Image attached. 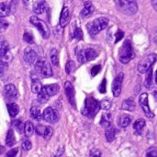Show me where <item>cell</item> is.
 Masks as SVG:
<instances>
[{"mask_svg": "<svg viewBox=\"0 0 157 157\" xmlns=\"http://www.w3.org/2000/svg\"><path fill=\"white\" fill-rule=\"evenodd\" d=\"M100 109L99 102L93 97H88L85 100V105L82 109V114L87 118L93 119Z\"/></svg>", "mask_w": 157, "mask_h": 157, "instance_id": "6da1fadb", "label": "cell"}, {"mask_svg": "<svg viewBox=\"0 0 157 157\" xmlns=\"http://www.w3.org/2000/svg\"><path fill=\"white\" fill-rule=\"evenodd\" d=\"M108 24H109V18L105 17H101L96 18L92 22H89L86 25V28H87V30L90 33V35L95 36L98 33H99L101 30L105 29L107 28Z\"/></svg>", "mask_w": 157, "mask_h": 157, "instance_id": "7a4b0ae2", "label": "cell"}, {"mask_svg": "<svg viewBox=\"0 0 157 157\" xmlns=\"http://www.w3.org/2000/svg\"><path fill=\"white\" fill-rule=\"evenodd\" d=\"M116 5L119 10L126 15H134L138 11L136 0H116Z\"/></svg>", "mask_w": 157, "mask_h": 157, "instance_id": "3957f363", "label": "cell"}, {"mask_svg": "<svg viewBox=\"0 0 157 157\" xmlns=\"http://www.w3.org/2000/svg\"><path fill=\"white\" fill-rule=\"evenodd\" d=\"M35 70L41 77L44 78H48L52 75V67L45 58H39L35 62Z\"/></svg>", "mask_w": 157, "mask_h": 157, "instance_id": "277c9868", "label": "cell"}, {"mask_svg": "<svg viewBox=\"0 0 157 157\" xmlns=\"http://www.w3.org/2000/svg\"><path fill=\"white\" fill-rule=\"evenodd\" d=\"M134 57V52L132 50V43L129 40H126L120 51V61L121 63L126 64Z\"/></svg>", "mask_w": 157, "mask_h": 157, "instance_id": "5b68a950", "label": "cell"}, {"mask_svg": "<svg viewBox=\"0 0 157 157\" xmlns=\"http://www.w3.org/2000/svg\"><path fill=\"white\" fill-rule=\"evenodd\" d=\"M29 21L33 26L36 27V29L39 30V32L40 33V35L42 36L43 39H48L50 37V29H49L48 25L43 20H41L40 18H39L35 16H32V17H30Z\"/></svg>", "mask_w": 157, "mask_h": 157, "instance_id": "8992f818", "label": "cell"}, {"mask_svg": "<svg viewBox=\"0 0 157 157\" xmlns=\"http://www.w3.org/2000/svg\"><path fill=\"white\" fill-rule=\"evenodd\" d=\"M157 55L155 53L147 55L145 58H144L138 64V71L141 74H145L149 71L150 68H152L153 64L156 62Z\"/></svg>", "mask_w": 157, "mask_h": 157, "instance_id": "52a82bcc", "label": "cell"}, {"mask_svg": "<svg viewBox=\"0 0 157 157\" xmlns=\"http://www.w3.org/2000/svg\"><path fill=\"white\" fill-rule=\"evenodd\" d=\"M76 57L80 63H84L88 61H92V60L96 59L98 57V52L93 48H87L85 50H81L77 53Z\"/></svg>", "mask_w": 157, "mask_h": 157, "instance_id": "ba28073f", "label": "cell"}, {"mask_svg": "<svg viewBox=\"0 0 157 157\" xmlns=\"http://www.w3.org/2000/svg\"><path fill=\"white\" fill-rule=\"evenodd\" d=\"M139 104L141 106V108L143 109L144 114L146 115L147 118L149 119H153L155 117L153 111L151 110L150 107H149V104H148V95L146 93H143L140 98H139Z\"/></svg>", "mask_w": 157, "mask_h": 157, "instance_id": "9c48e42d", "label": "cell"}, {"mask_svg": "<svg viewBox=\"0 0 157 157\" xmlns=\"http://www.w3.org/2000/svg\"><path fill=\"white\" fill-rule=\"evenodd\" d=\"M42 118L49 123H56L59 121V115L57 113V111L52 109V107H48L44 109L43 114H42Z\"/></svg>", "mask_w": 157, "mask_h": 157, "instance_id": "30bf717a", "label": "cell"}, {"mask_svg": "<svg viewBox=\"0 0 157 157\" xmlns=\"http://www.w3.org/2000/svg\"><path fill=\"white\" fill-rule=\"evenodd\" d=\"M123 73H120L113 80L112 83V93L115 98H118L121 93V86H122V81H123Z\"/></svg>", "mask_w": 157, "mask_h": 157, "instance_id": "8fae6325", "label": "cell"}, {"mask_svg": "<svg viewBox=\"0 0 157 157\" xmlns=\"http://www.w3.org/2000/svg\"><path fill=\"white\" fill-rule=\"evenodd\" d=\"M64 91H65V95L67 97V99L69 101V103L75 109V88L73 86V85L69 82L66 81L64 83Z\"/></svg>", "mask_w": 157, "mask_h": 157, "instance_id": "7c38bea8", "label": "cell"}, {"mask_svg": "<svg viewBox=\"0 0 157 157\" xmlns=\"http://www.w3.org/2000/svg\"><path fill=\"white\" fill-rule=\"evenodd\" d=\"M11 58L12 56L8 49V44L6 40H2L0 41V60L7 63L11 60Z\"/></svg>", "mask_w": 157, "mask_h": 157, "instance_id": "4fadbf2b", "label": "cell"}, {"mask_svg": "<svg viewBox=\"0 0 157 157\" xmlns=\"http://www.w3.org/2000/svg\"><path fill=\"white\" fill-rule=\"evenodd\" d=\"M36 132L43 137L45 140H50L51 137L52 136V133H53V130L52 127L50 126H43V125H38L36 127Z\"/></svg>", "mask_w": 157, "mask_h": 157, "instance_id": "5bb4252c", "label": "cell"}, {"mask_svg": "<svg viewBox=\"0 0 157 157\" xmlns=\"http://www.w3.org/2000/svg\"><path fill=\"white\" fill-rule=\"evenodd\" d=\"M23 58L24 61L28 63V64H32L36 62L37 60V53L36 52L29 46H28L25 50H24V53H23Z\"/></svg>", "mask_w": 157, "mask_h": 157, "instance_id": "9a60e30c", "label": "cell"}, {"mask_svg": "<svg viewBox=\"0 0 157 157\" xmlns=\"http://www.w3.org/2000/svg\"><path fill=\"white\" fill-rule=\"evenodd\" d=\"M4 93H5V95H6V97L7 98H17V97L18 95L17 87L12 84H8V85L5 86Z\"/></svg>", "mask_w": 157, "mask_h": 157, "instance_id": "2e32d148", "label": "cell"}, {"mask_svg": "<svg viewBox=\"0 0 157 157\" xmlns=\"http://www.w3.org/2000/svg\"><path fill=\"white\" fill-rule=\"evenodd\" d=\"M33 12L37 15H40L47 10V5L44 0H38L33 5Z\"/></svg>", "mask_w": 157, "mask_h": 157, "instance_id": "e0dca14e", "label": "cell"}, {"mask_svg": "<svg viewBox=\"0 0 157 157\" xmlns=\"http://www.w3.org/2000/svg\"><path fill=\"white\" fill-rule=\"evenodd\" d=\"M94 10H95V7H94L93 4L90 1H86L84 4V8L82 9L80 15L83 17H88L93 14Z\"/></svg>", "mask_w": 157, "mask_h": 157, "instance_id": "ac0fdd59", "label": "cell"}, {"mask_svg": "<svg viewBox=\"0 0 157 157\" xmlns=\"http://www.w3.org/2000/svg\"><path fill=\"white\" fill-rule=\"evenodd\" d=\"M69 17H70L69 9L67 6H63L61 12V17H60V26L61 27L66 26V24L69 21Z\"/></svg>", "mask_w": 157, "mask_h": 157, "instance_id": "d6986e66", "label": "cell"}, {"mask_svg": "<svg viewBox=\"0 0 157 157\" xmlns=\"http://www.w3.org/2000/svg\"><path fill=\"white\" fill-rule=\"evenodd\" d=\"M42 88H43L44 91L48 94L49 97H53V96H55V95L59 92L60 86H59L58 84H52V85L44 86Z\"/></svg>", "mask_w": 157, "mask_h": 157, "instance_id": "ffe728a7", "label": "cell"}, {"mask_svg": "<svg viewBox=\"0 0 157 157\" xmlns=\"http://www.w3.org/2000/svg\"><path fill=\"white\" fill-rule=\"evenodd\" d=\"M132 121V117L131 115L123 114V115H121V116L119 118L118 123H119V126H120V127H121V128H126V127H128V126L131 124Z\"/></svg>", "mask_w": 157, "mask_h": 157, "instance_id": "44dd1931", "label": "cell"}, {"mask_svg": "<svg viewBox=\"0 0 157 157\" xmlns=\"http://www.w3.org/2000/svg\"><path fill=\"white\" fill-rule=\"evenodd\" d=\"M6 108H7L8 114L11 118H15L19 112V107L16 103H8L6 105Z\"/></svg>", "mask_w": 157, "mask_h": 157, "instance_id": "7402d4cb", "label": "cell"}, {"mask_svg": "<svg viewBox=\"0 0 157 157\" xmlns=\"http://www.w3.org/2000/svg\"><path fill=\"white\" fill-rule=\"evenodd\" d=\"M106 139L109 143H111L116 136V130L112 125H109V127L106 128V132H105Z\"/></svg>", "mask_w": 157, "mask_h": 157, "instance_id": "603a6c76", "label": "cell"}, {"mask_svg": "<svg viewBox=\"0 0 157 157\" xmlns=\"http://www.w3.org/2000/svg\"><path fill=\"white\" fill-rule=\"evenodd\" d=\"M15 144H16V137L14 134V131L12 129H9L6 137V144L8 147H12Z\"/></svg>", "mask_w": 157, "mask_h": 157, "instance_id": "cb8c5ba5", "label": "cell"}, {"mask_svg": "<svg viewBox=\"0 0 157 157\" xmlns=\"http://www.w3.org/2000/svg\"><path fill=\"white\" fill-rule=\"evenodd\" d=\"M121 109L123 110H127V111H133L135 109V103H134L133 99L129 98V99L124 100L121 105Z\"/></svg>", "mask_w": 157, "mask_h": 157, "instance_id": "d4e9b609", "label": "cell"}, {"mask_svg": "<svg viewBox=\"0 0 157 157\" xmlns=\"http://www.w3.org/2000/svg\"><path fill=\"white\" fill-rule=\"evenodd\" d=\"M29 114H30V117L36 121H40L42 119V115H41V112H40V109L36 107V106H32L30 108V110H29Z\"/></svg>", "mask_w": 157, "mask_h": 157, "instance_id": "484cf974", "label": "cell"}, {"mask_svg": "<svg viewBox=\"0 0 157 157\" xmlns=\"http://www.w3.org/2000/svg\"><path fill=\"white\" fill-rule=\"evenodd\" d=\"M145 127V121L144 119H139L137 120L134 124H133V129L135 130V132L138 134H141V132H143V130Z\"/></svg>", "mask_w": 157, "mask_h": 157, "instance_id": "4316f807", "label": "cell"}, {"mask_svg": "<svg viewBox=\"0 0 157 157\" xmlns=\"http://www.w3.org/2000/svg\"><path fill=\"white\" fill-rule=\"evenodd\" d=\"M100 125L102 127H109V125H111V115L110 113L107 112V113H104L101 117V121H100Z\"/></svg>", "mask_w": 157, "mask_h": 157, "instance_id": "83f0119b", "label": "cell"}, {"mask_svg": "<svg viewBox=\"0 0 157 157\" xmlns=\"http://www.w3.org/2000/svg\"><path fill=\"white\" fill-rule=\"evenodd\" d=\"M42 85L40 83V81L37 78L32 79V83H31V90L34 94H38L40 92V90L42 89Z\"/></svg>", "mask_w": 157, "mask_h": 157, "instance_id": "f1b7e54d", "label": "cell"}, {"mask_svg": "<svg viewBox=\"0 0 157 157\" xmlns=\"http://www.w3.org/2000/svg\"><path fill=\"white\" fill-rule=\"evenodd\" d=\"M34 132V126L31 121H28L24 124V133L27 137H30Z\"/></svg>", "mask_w": 157, "mask_h": 157, "instance_id": "f546056e", "label": "cell"}, {"mask_svg": "<svg viewBox=\"0 0 157 157\" xmlns=\"http://www.w3.org/2000/svg\"><path fill=\"white\" fill-rule=\"evenodd\" d=\"M50 60L51 63L54 66L59 65V57H58V51L56 49H52L50 51Z\"/></svg>", "mask_w": 157, "mask_h": 157, "instance_id": "4dcf8cb0", "label": "cell"}, {"mask_svg": "<svg viewBox=\"0 0 157 157\" xmlns=\"http://www.w3.org/2000/svg\"><path fill=\"white\" fill-rule=\"evenodd\" d=\"M11 8L10 6L6 3H0V18L8 16Z\"/></svg>", "mask_w": 157, "mask_h": 157, "instance_id": "1f68e13d", "label": "cell"}, {"mask_svg": "<svg viewBox=\"0 0 157 157\" xmlns=\"http://www.w3.org/2000/svg\"><path fill=\"white\" fill-rule=\"evenodd\" d=\"M50 97L48 96V94L44 91V89L42 88L40 90V93H38V97H37V100L40 103V104H44L49 100Z\"/></svg>", "mask_w": 157, "mask_h": 157, "instance_id": "d6a6232c", "label": "cell"}, {"mask_svg": "<svg viewBox=\"0 0 157 157\" xmlns=\"http://www.w3.org/2000/svg\"><path fill=\"white\" fill-rule=\"evenodd\" d=\"M144 86L147 88H151L153 86V69L150 68L149 71L147 72V75H146V79L144 81Z\"/></svg>", "mask_w": 157, "mask_h": 157, "instance_id": "836d02e7", "label": "cell"}, {"mask_svg": "<svg viewBox=\"0 0 157 157\" xmlns=\"http://www.w3.org/2000/svg\"><path fill=\"white\" fill-rule=\"evenodd\" d=\"M23 40H24L26 42L29 43V44L33 43V42H34V37H33V34H32L30 31L26 30V31L24 32V35H23Z\"/></svg>", "mask_w": 157, "mask_h": 157, "instance_id": "e575fe53", "label": "cell"}, {"mask_svg": "<svg viewBox=\"0 0 157 157\" xmlns=\"http://www.w3.org/2000/svg\"><path fill=\"white\" fill-rule=\"evenodd\" d=\"M100 109L104 110H109L111 108V101L109 99H103L100 101Z\"/></svg>", "mask_w": 157, "mask_h": 157, "instance_id": "d590c367", "label": "cell"}, {"mask_svg": "<svg viewBox=\"0 0 157 157\" xmlns=\"http://www.w3.org/2000/svg\"><path fill=\"white\" fill-rule=\"evenodd\" d=\"M75 63H74V61H69V62H67V63L65 64V72L68 74V75H70L74 70H75Z\"/></svg>", "mask_w": 157, "mask_h": 157, "instance_id": "8d00e7d4", "label": "cell"}, {"mask_svg": "<svg viewBox=\"0 0 157 157\" xmlns=\"http://www.w3.org/2000/svg\"><path fill=\"white\" fill-rule=\"evenodd\" d=\"M13 125L15 126V129L18 132H21L22 130L24 131V125H23V123H22V121L20 120H15V121L13 122Z\"/></svg>", "mask_w": 157, "mask_h": 157, "instance_id": "74e56055", "label": "cell"}, {"mask_svg": "<svg viewBox=\"0 0 157 157\" xmlns=\"http://www.w3.org/2000/svg\"><path fill=\"white\" fill-rule=\"evenodd\" d=\"M73 37H74L75 39L78 40H83L84 34H83V31H82V29H79V28L75 29V30L74 31Z\"/></svg>", "mask_w": 157, "mask_h": 157, "instance_id": "f35d334b", "label": "cell"}, {"mask_svg": "<svg viewBox=\"0 0 157 157\" xmlns=\"http://www.w3.org/2000/svg\"><path fill=\"white\" fill-rule=\"evenodd\" d=\"M146 157H157V148L152 147L148 149L146 152Z\"/></svg>", "mask_w": 157, "mask_h": 157, "instance_id": "ab89813d", "label": "cell"}, {"mask_svg": "<svg viewBox=\"0 0 157 157\" xmlns=\"http://www.w3.org/2000/svg\"><path fill=\"white\" fill-rule=\"evenodd\" d=\"M7 28H8V22L6 21L5 19L0 18V33L4 32Z\"/></svg>", "mask_w": 157, "mask_h": 157, "instance_id": "60d3db41", "label": "cell"}, {"mask_svg": "<svg viewBox=\"0 0 157 157\" xmlns=\"http://www.w3.org/2000/svg\"><path fill=\"white\" fill-rule=\"evenodd\" d=\"M31 147H32V144H31V142L29 141V140L25 141V142L22 144V149H23L24 151H29V150L31 149Z\"/></svg>", "mask_w": 157, "mask_h": 157, "instance_id": "b9f144b4", "label": "cell"}, {"mask_svg": "<svg viewBox=\"0 0 157 157\" xmlns=\"http://www.w3.org/2000/svg\"><path fill=\"white\" fill-rule=\"evenodd\" d=\"M90 157H103L102 153L98 149H93L90 151Z\"/></svg>", "mask_w": 157, "mask_h": 157, "instance_id": "7bdbcfd3", "label": "cell"}, {"mask_svg": "<svg viewBox=\"0 0 157 157\" xmlns=\"http://www.w3.org/2000/svg\"><path fill=\"white\" fill-rule=\"evenodd\" d=\"M101 70V66L100 65H95L93 66V68L91 69V75L92 76H96Z\"/></svg>", "mask_w": 157, "mask_h": 157, "instance_id": "ee69618b", "label": "cell"}, {"mask_svg": "<svg viewBox=\"0 0 157 157\" xmlns=\"http://www.w3.org/2000/svg\"><path fill=\"white\" fill-rule=\"evenodd\" d=\"M106 84H107V83H106V79L104 78V79L102 80L100 86H98V90H99V92L102 93V94L106 93V90H107V88H106Z\"/></svg>", "mask_w": 157, "mask_h": 157, "instance_id": "f6af8a7d", "label": "cell"}, {"mask_svg": "<svg viewBox=\"0 0 157 157\" xmlns=\"http://www.w3.org/2000/svg\"><path fill=\"white\" fill-rule=\"evenodd\" d=\"M17 151H18V149H17V148H15V149H11V150H9V151L6 153V157H16L17 154Z\"/></svg>", "mask_w": 157, "mask_h": 157, "instance_id": "bcb514c9", "label": "cell"}, {"mask_svg": "<svg viewBox=\"0 0 157 157\" xmlns=\"http://www.w3.org/2000/svg\"><path fill=\"white\" fill-rule=\"evenodd\" d=\"M116 40H115V42L117 43V42H119L122 38H123V36H124V32L122 31V30H121V29H119L117 32H116Z\"/></svg>", "mask_w": 157, "mask_h": 157, "instance_id": "7dc6e473", "label": "cell"}, {"mask_svg": "<svg viewBox=\"0 0 157 157\" xmlns=\"http://www.w3.org/2000/svg\"><path fill=\"white\" fill-rule=\"evenodd\" d=\"M152 4H153V6L155 7V9L157 10V0H152Z\"/></svg>", "mask_w": 157, "mask_h": 157, "instance_id": "c3c4849f", "label": "cell"}, {"mask_svg": "<svg viewBox=\"0 0 157 157\" xmlns=\"http://www.w3.org/2000/svg\"><path fill=\"white\" fill-rule=\"evenodd\" d=\"M5 151H6L5 147H4V146H2V145H0V155H3V154L5 153Z\"/></svg>", "mask_w": 157, "mask_h": 157, "instance_id": "681fc988", "label": "cell"}, {"mask_svg": "<svg viewBox=\"0 0 157 157\" xmlns=\"http://www.w3.org/2000/svg\"><path fill=\"white\" fill-rule=\"evenodd\" d=\"M4 70H5V68H3V67H1V66H0V77L3 75V74H4Z\"/></svg>", "mask_w": 157, "mask_h": 157, "instance_id": "f907efd6", "label": "cell"}, {"mask_svg": "<svg viewBox=\"0 0 157 157\" xmlns=\"http://www.w3.org/2000/svg\"><path fill=\"white\" fill-rule=\"evenodd\" d=\"M22 2H23L25 5H28V3L29 2V0H22Z\"/></svg>", "mask_w": 157, "mask_h": 157, "instance_id": "816d5d0a", "label": "cell"}, {"mask_svg": "<svg viewBox=\"0 0 157 157\" xmlns=\"http://www.w3.org/2000/svg\"><path fill=\"white\" fill-rule=\"evenodd\" d=\"M153 94H154L155 98H156V99H157V91H155V92H154Z\"/></svg>", "mask_w": 157, "mask_h": 157, "instance_id": "f5cc1de1", "label": "cell"}, {"mask_svg": "<svg viewBox=\"0 0 157 157\" xmlns=\"http://www.w3.org/2000/svg\"><path fill=\"white\" fill-rule=\"evenodd\" d=\"M155 79H156V85H157V71H156V75H155Z\"/></svg>", "mask_w": 157, "mask_h": 157, "instance_id": "db71d44e", "label": "cell"}]
</instances>
